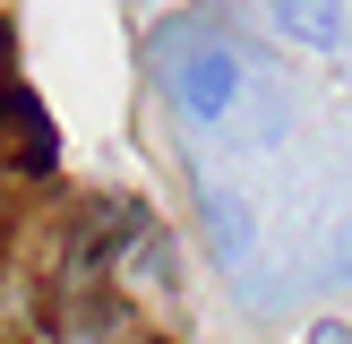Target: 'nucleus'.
I'll return each instance as SVG.
<instances>
[{
  "label": "nucleus",
  "mask_w": 352,
  "mask_h": 344,
  "mask_svg": "<svg viewBox=\"0 0 352 344\" xmlns=\"http://www.w3.org/2000/svg\"><path fill=\"white\" fill-rule=\"evenodd\" d=\"M309 344H352V327H344V319H318V327H309Z\"/></svg>",
  "instance_id": "20e7f679"
},
{
  "label": "nucleus",
  "mask_w": 352,
  "mask_h": 344,
  "mask_svg": "<svg viewBox=\"0 0 352 344\" xmlns=\"http://www.w3.org/2000/svg\"><path fill=\"white\" fill-rule=\"evenodd\" d=\"M241 78H250V61H241L232 43H189V52L164 61V86H172V103H181L189 120H232Z\"/></svg>",
  "instance_id": "f257e3e1"
},
{
  "label": "nucleus",
  "mask_w": 352,
  "mask_h": 344,
  "mask_svg": "<svg viewBox=\"0 0 352 344\" xmlns=\"http://www.w3.org/2000/svg\"><path fill=\"white\" fill-rule=\"evenodd\" d=\"M198 224H206V250H215L223 275H250V267H258V206H250L241 181L198 172Z\"/></svg>",
  "instance_id": "f03ea898"
},
{
  "label": "nucleus",
  "mask_w": 352,
  "mask_h": 344,
  "mask_svg": "<svg viewBox=\"0 0 352 344\" xmlns=\"http://www.w3.org/2000/svg\"><path fill=\"white\" fill-rule=\"evenodd\" d=\"M267 26H275V43L309 52V61H336L352 17H344V0H267Z\"/></svg>",
  "instance_id": "7ed1b4c3"
}]
</instances>
